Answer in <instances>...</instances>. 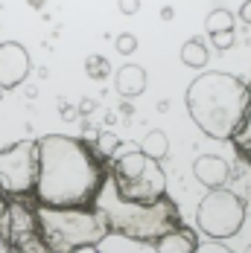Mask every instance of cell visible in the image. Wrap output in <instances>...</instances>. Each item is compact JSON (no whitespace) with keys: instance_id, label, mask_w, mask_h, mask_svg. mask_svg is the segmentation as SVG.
Masks as SVG:
<instances>
[{"instance_id":"6da1fadb","label":"cell","mask_w":251,"mask_h":253,"mask_svg":"<svg viewBox=\"0 0 251 253\" xmlns=\"http://www.w3.org/2000/svg\"><path fill=\"white\" fill-rule=\"evenodd\" d=\"M111 169L85 140L47 134L38 140V177L32 198L47 207H94Z\"/></svg>"},{"instance_id":"7a4b0ae2","label":"cell","mask_w":251,"mask_h":253,"mask_svg":"<svg viewBox=\"0 0 251 253\" xmlns=\"http://www.w3.org/2000/svg\"><path fill=\"white\" fill-rule=\"evenodd\" d=\"M187 111L190 120L210 140H231L246 120L249 108V82L234 73L207 70L190 82L187 87Z\"/></svg>"},{"instance_id":"3957f363","label":"cell","mask_w":251,"mask_h":253,"mask_svg":"<svg viewBox=\"0 0 251 253\" xmlns=\"http://www.w3.org/2000/svg\"><path fill=\"white\" fill-rule=\"evenodd\" d=\"M38 233L53 253H73L97 248L111 236L108 212L100 204L94 207H47L35 204Z\"/></svg>"},{"instance_id":"277c9868","label":"cell","mask_w":251,"mask_h":253,"mask_svg":"<svg viewBox=\"0 0 251 253\" xmlns=\"http://www.w3.org/2000/svg\"><path fill=\"white\" fill-rule=\"evenodd\" d=\"M108 192H111V201H105V195H100L97 204L108 212L111 233H117V236H126L131 242H143V245H155L161 236H167L176 227H181L178 204L170 195H164L158 201H149V204L123 201L114 192L111 177H108Z\"/></svg>"},{"instance_id":"5b68a950","label":"cell","mask_w":251,"mask_h":253,"mask_svg":"<svg viewBox=\"0 0 251 253\" xmlns=\"http://www.w3.org/2000/svg\"><path fill=\"white\" fill-rule=\"evenodd\" d=\"M111 186L123 201L149 204L167 195V175L161 169V160L137 149H117L111 160Z\"/></svg>"},{"instance_id":"8992f818","label":"cell","mask_w":251,"mask_h":253,"mask_svg":"<svg viewBox=\"0 0 251 253\" xmlns=\"http://www.w3.org/2000/svg\"><path fill=\"white\" fill-rule=\"evenodd\" d=\"M196 224L207 239H234L246 224V201L225 186L207 189L196 207Z\"/></svg>"},{"instance_id":"52a82bcc","label":"cell","mask_w":251,"mask_h":253,"mask_svg":"<svg viewBox=\"0 0 251 253\" xmlns=\"http://www.w3.org/2000/svg\"><path fill=\"white\" fill-rule=\"evenodd\" d=\"M38 177V140H18L0 152V192L32 195Z\"/></svg>"},{"instance_id":"ba28073f","label":"cell","mask_w":251,"mask_h":253,"mask_svg":"<svg viewBox=\"0 0 251 253\" xmlns=\"http://www.w3.org/2000/svg\"><path fill=\"white\" fill-rule=\"evenodd\" d=\"M6 215H3V236L9 242V251L44 253L47 245L38 233V215L29 195H6Z\"/></svg>"},{"instance_id":"9c48e42d","label":"cell","mask_w":251,"mask_h":253,"mask_svg":"<svg viewBox=\"0 0 251 253\" xmlns=\"http://www.w3.org/2000/svg\"><path fill=\"white\" fill-rule=\"evenodd\" d=\"M29 52L18 41H3L0 44V90H12L18 84H24L29 76Z\"/></svg>"},{"instance_id":"30bf717a","label":"cell","mask_w":251,"mask_h":253,"mask_svg":"<svg viewBox=\"0 0 251 253\" xmlns=\"http://www.w3.org/2000/svg\"><path fill=\"white\" fill-rule=\"evenodd\" d=\"M193 175H196V180L204 189H219V186H225L231 180V166L219 154H201L193 163Z\"/></svg>"},{"instance_id":"8fae6325","label":"cell","mask_w":251,"mask_h":253,"mask_svg":"<svg viewBox=\"0 0 251 253\" xmlns=\"http://www.w3.org/2000/svg\"><path fill=\"white\" fill-rule=\"evenodd\" d=\"M155 251L158 253H193L199 251V236L190 227H176L173 233L161 236L155 242Z\"/></svg>"},{"instance_id":"7c38bea8","label":"cell","mask_w":251,"mask_h":253,"mask_svg":"<svg viewBox=\"0 0 251 253\" xmlns=\"http://www.w3.org/2000/svg\"><path fill=\"white\" fill-rule=\"evenodd\" d=\"M146 84H149L146 70H143V67H137V64H123V67L117 70V93L126 96V99L140 96V93L146 90Z\"/></svg>"},{"instance_id":"4fadbf2b","label":"cell","mask_w":251,"mask_h":253,"mask_svg":"<svg viewBox=\"0 0 251 253\" xmlns=\"http://www.w3.org/2000/svg\"><path fill=\"white\" fill-rule=\"evenodd\" d=\"M231 143H234V149L237 154L251 163V82H249V108H246V120H243V126L237 128V134L231 137Z\"/></svg>"},{"instance_id":"5bb4252c","label":"cell","mask_w":251,"mask_h":253,"mask_svg":"<svg viewBox=\"0 0 251 253\" xmlns=\"http://www.w3.org/2000/svg\"><path fill=\"white\" fill-rule=\"evenodd\" d=\"M140 152L155 157V160H164V157L170 154V140H167V134H164V131H149V134L140 140Z\"/></svg>"},{"instance_id":"9a60e30c","label":"cell","mask_w":251,"mask_h":253,"mask_svg":"<svg viewBox=\"0 0 251 253\" xmlns=\"http://www.w3.org/2000/svg\"><path fill=\"white\" fill-rule=\"evenodd\" d=\"M181 61H184L187 67H193V70L204 67V64H207V50H204V44L196 41V38L184 41V47H181Z\"/></svg>"},{"instance_id":"2e32d148","label":"cell","mask_w":251,"mask_h":253,"mask_svg":"<svg viewBox=\"0 0 251 253\" xmlns=\"http://www.w3.org/2000/svg\"><path fill=\"white\" fill-rule=\"evenodd\" d=\"M234 15L228 12V9H213L210 15H207V21H204V29H207V35H213V32H225V29H234Z\"/></svg>"},{"instance_id":"e0dca14e","label":"cell","mask_w":251,"mask_h":253,"mask_svg":"<svg viewBox=\"0 0 251 253\" xmlns=\"http://www.w3.org/2000/svg\"><path fill=\"white\" fill-rule=\"evenodd\" d=\"M117 149H120V140H117V134H111V131H102L100 140H97V154H100L102 160H114Z\"/></svg>"},{"instance_id":"ac0fdd59","label":"cell","mask_w":251,"mask_h":253,"mask_svg":"<svg viewBox=\"0 0 251 253\" xmlns=\"http://www.w3.org/2000/svg\"><path fill=\"white\" fill-rule=\"evenodd\" d=\"M85 73L91 79H105V73H108V61L102 58V55H88L85 58Z\"/></svg>"},{"instance_id":"d6986e66","label":"cell","mask_w":251,"mask_h":253,"mask_svg":"<svg viewBox=\"0 0 251 253\" xmlns=\"http://www.w3.org/2000/svg\"><path fill=\"white\" fill-rule=\"evenodd\" d=\"M114 44H117V52H120V55H131V52L137 50V38H134L131 32H123Z\"/></svg>"},{"instance_id":"ffe728a7","label":"cell","mask_w":251,"mask_h":253,"mask_svg":"<svg viewBox=\"0 0 251 253\" xmlns=\"http://www.w3.org/2000/svg\"><path fill=\"white\" fill-rule=\"evenodd\" d=\"M210 38H213V47H216V50H231V47H234V41H237V38H234V29L213 32Z\"/></svg>"},{"instance_id":"44dd1931","label":"cell","mask_w":251,"mask_h":253,"mask_svg":"<svg viewBox=\"0 0 251 253\" xmlns=\"http://www.w3.org/2000/svg\"><path fill=\"white\" fill-rule=\"evenodd\" d=\"M3 215H6V195L0 192V253L9 251V242H6V236H3Z\"/></svg>"},{"instance_id":"7402d4cb","label":"cell","mask_w":251,"mask_h":253,"mask_svg":"<svg viewBox=\"0 0 251 253\" xmlns=\"http://www.w3.org/2000/svg\"><path fill=\"white\" fill-rule=\"evenodd\" d=\"M117 6H120L123 15H137L140 12V0H117Z\"/></svg>"},{"instance_id":"603a6c76","label":"cell","mask_w":251,"mask_h":253,"mask_svg":"<svg viewBox=\"0 0 251 253\" xmlns=\"http://www.w3.org/2000/svg\"><path fill=\"white\" fill-rule=\"evenodd\" d=\"M240 18H243V24H251V0H246L240 6Z\"/></svg>"},{"instance_id":"cb8c5ba5","label":"cell","mask_w":251,"mask_h":253,"mask_svg":"<svg viewBox=\"0 0 251 253\" xmlns=\"http://www.w3.org/2000/svg\"><path fill=\"white\" fill-rule=\"evenodd\" d=\"M161 18H164V21H173V18H176V9H173V6H164V9H161Z\"/></svg>"},{"instance_id":"d4e9b609","label":"cell","mask_w":251,"mask_h":253,"mask_svg":"<svg viewBox=\"0 0 251 253\" xmlns=\"http://www.w3.org/2000/svg\"><path fill=\"white\" fill-rule=\"evenodd\" d=\"M62 117H64V120H73V117H76V111H70V105H64V111H62Z\"/></svg>"},{"instance_id":"484cf974","label":"cell","mask_w":251,"mask_h":253,"mask_svg":"<svg viewBox=\"0 0 251 253\" xmlns=\"http://www.w3.org/2000/svg\"><path fill=\"white\" fill-rule=\"evenodd\" d=\"M79 111H82V114H91V111H94V105H91V102L85 99V102H82V108H79Z\"/></svg>"}]
</instances>
